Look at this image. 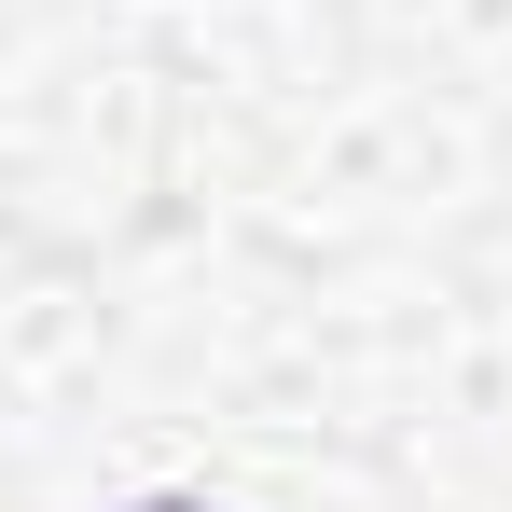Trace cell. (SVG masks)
<instances>
[{
  "label": "cell",
  "instance_id": "6da1fadb",
  "mask_svg": "<svg viewBox=\"0 0 512 512\" xmlns=\"http://www.w3.org/2000/svg\"><path fill=\"white\" fill-rule=\"evenodd\" d=\"M139 512H208V499H139Z\"/></svg>",
  "mask_w": 512,
  "mask_h": 512
}]
</instances>
